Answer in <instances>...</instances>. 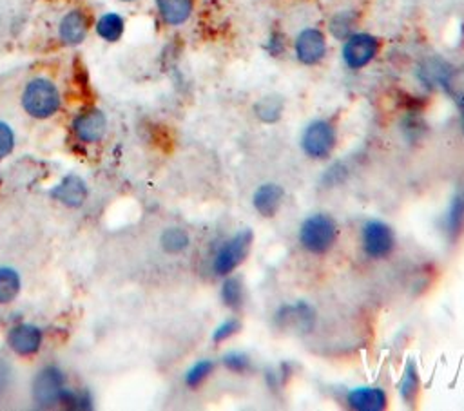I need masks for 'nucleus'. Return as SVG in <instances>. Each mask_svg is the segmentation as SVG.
Listing matches in <instances>:
<instances>
[{"instance_id": "1", "label": "nucleus", "mask_w": 464, "mask_h": 411, "mask_svg": "<svg viewBox=\"0 0 464 411\" xmlns=\"http://www.w3.org/2000/svg\"><path fill=\"white\" fill-rule=\"evenodd\" d=\"M297 237L308 253L324 255L337 241V223L324 212L312 214L301 223Z\"/></svg>"}, {"instance_id": "2", "label": "nucleus", "mask_w": 464, "mask_h": 411, "mask_svg": "<svg viewBox=\"0 0 464 411\" xmlns=\"http://www.w3.org/2000/svg\"><path fill=\"white\" fill-rule=\"evenodd\" d=\"M60 91L51 80L33 78L25 83L22 92V107L29 116L36 119L51 118L60 109Z\"/></svg>"}, {"instance_id": "3", "label": "nucleus", "mask_w": 464, "mask_h": 411, "mask_svg": "<svg viewBox=\"0 0 464 411\" xmlns=\"http://www.w3.org/2000/svg\"><path fill=\"white\" fill-rule=\"evenodd\" d=\"M254 243V234L250 228L237 230L230 239H227L216 252L212 259V270L219 277L230 275L243 261L248 257Z\"/></svg>"}, {"instance_id": "4", "label": "nucleus", "mask_w": 464, "mask_h": 411, "mask_svg": "<svg viewBox=\"0 0 464 411\" xmlns=\"http://www.w3.org/2000/svg\"><path fill=\"white\" fill-rule=\"evenodd\" d=\"M337 143V130L328 119L310 121L301 134V148L312 159H326Z\"/></svg>"}, {"instance_id": "5", "label": "nucleus", "mask_w": 464, "mask_h": 411, "mask_svg": "<svg viewBox=\"0 0 464 411\" xmlns=\"http://www.w3.org/2000/svg\"><path fill=\"white\" fill-rule=\"evenodd\" d=\"M361 246L368 259H386L395 248V234L388 223L381 219H368L362 225Z\"/></svg>"}, {"instance_id": "6", "label": "nucleus", "mask_w": 464, "mask_h": 411, "mask_svg": "<svg viewBox=\"0 0 464 411\" xmlns=\"http://www.w3.org/2000/svg\"><path fill=\"white\" fill-rule=\"evenodd\" d=\"M379 53V40L370 33H352L341 49L343 62L348 69L359 71L366 67Z\"/></svg>"}, {"instance_id": "7", "label": "nucleus", "mask_w": 464, "mask_h": 411, "mask_svg": "<svg viewBox=\"0 0 464 411\" xmlns=\"http://www.w3.org/2000/svg\"><path fill=\"white\" fill-rule=\"evenodd\" d=\"M63 389V375L56 366H45L33 380V398L44 407L58 404Z\"/></svg>"}, {"instance_id": "8", "label": "nucleus", "mask_w": 464, "mask_h": 411, "mask_svg": "<svg viewBox=\"0 0 464 411\" xmlns=\"http://www.w3.org/2000/svg\"><path fill=\"white\" fill-rule=\"evenodd\" d=\"M326 36L317 27H304L294 42L295 58L303 65H317L326 56Z\"/></svg>"}, {"instance_id": "9", "label": "nucleus", "mask_w": 464, "mask_h": 411, "mask_svg": "<svg viewBox=\"0 0 464 411\" xmlns=\"http://www.w3.org/2000/svg\"><path fill=\"white\" fill-rule=\"evenodd\" d=\"M72 130L83 143L100 141L107 130V118L100 109H87L74 118Z\"/></svg>"}, {"instance_id": "10", "label": "nucleus", "mask_w": 464, "mask_h": 411, "mask_svg": "<svg viewBox=\"0 0 464 411\" xmlns=\"http://www.w3.org/2000/svg\"><path fill=\"white\" fill-rule=\"evenodd\" d=\"M346 404L355 411H382L388 406V395L379 386H357L346 393Z\"/></svg>"}, {"instance_id": "11", "label": "nucleus", "mask_w": 464, "mask_h": 411, "mask_svg": "<svg viewBox=\"0 0 464 411\" xmlns=\"http://www.w3.org/2000/svg\"><path fill=\"white\" fill-rule=\"evenodd\" d=\"M89 31V16L82 9H71L63 14L58 25L60 40L65 45H78L85 40Z\"/></svg>"}, {"instance_id": "12", "label": "nucleus", "mask_w": 464, "mask_h": 411, "mask_svg": "<svg viewBox=\"0 0 464 411\" xmlns=\"http://www.w3.org/2000/svg\"><path fill=\"white\" fill-rule=\"evenodd\" d=\"M283 199H285V190L281 185L263 183L256 188L252 196V205L259 215L274 217L283 206Z\"/></svg>"}, {"instance_id": "13", "label": "nucleus", "mask_w": 464, "mask_h": 411, "mask_svg": "<svg viewBox=\"0 0 464 411\" xmlns=\"http://www.w3.org/2000/svg\"><path fill=\"white\" fill-rule=\"evenodd\" d=\"M314 308L303 301L295 304L281 306L276 313V322L281 324V328H292V330H310L314 326Z\"/></svg>"}, {"instance_id": "14", "label": "nucleus", "mask_w": 464, "mask_h": 411, "mask_svg": "<svg viewBox=\"0 0 464 411\" xmlns=\"http://www.w3.org/2000/svg\"><path fill=\"white\" fill-rule=\"evenodd\" d=\"M7 344L13 351L20 355H33L40 349L42 331L33 324H18L11 328L7 335Z\"/></svg>"}, {"instance_id": "15", "label": "nucleus", "mask_w": 464, "mask_h": 411, "mask_svg": "<svg viewBox=\"0 0 464 411\" xmlns=\"http://www.w3.org/2000/svg\"><path fill=\"white\" fill-rule=\"evenodd\" d=\"M51 196L63 203L65 206H80L87 197V186L78 176H65L56 186H53Z\"/></svg>"}, {"instance_id": "16", "label": "nucleus", "mask_w": 464, "mask_h": 411, "mask_svg": "<svg viewBox=\"0 0 464 411\" xmlns=\"http://www.w3.org/2000/svg\"><path fill=\"white\" fill-rule=\"evenodd\" d=\"M156 9L167 25H181L190 18L194 0H156Z\"/></svg>"}, {"instance_id": "17", "label": "nucleus", "mask_w": 464, "mask_h": 411, "mask_svg": "<svg viewBox=\"0 0 464 411\" xmlns=\"http://www.w3.org/2000/svg\"><path fill=\"white\" fill-rule=\"evenodd\" d=\"M444 232L450 241L459 239V235L464 232V188L455 192L446 217H444Z\"/></svg>"}, {"instance_id": "18", "label": "nucleus", "mask_w": 464, "mask_h": 411, "mask_svg": "<svg viewBox=\"0 0 464 411\" xmlns=\"http://www.w3.org/2000/svg\"><path fill=\"white\" fill-rule=\"evenodd\" d=\"M397 387H399L401 400L406 406H413L417 402V397L420 391V375H419V369H417V364L413 358H408Z\"/></svg>"}, {"instance_id": "19", "label": "nucleus", "mask_w": 464, "mask_h": 411, "mask_svg": "<svg viewBox=\"0 0 464 411\" xmlns=\"http://www.w3.org/2000/svg\"><path fill=\"white\" fill-rule=\"evenodd\" d=\"M451 71V65L440 58H428L420 63L417 76L426 87H435V85H444L448 74Z\"/></svg>"}, {"instance_id": "20", "label": "nucleus", "mask_w": 464, "mask_h": 411, "mask_svg": "<svg viewBox=\"0 0 464 411\" xmlns=\"http://www.w3.org/2000/svg\"><path fill=\"white\" fill-rule=\"evenodd\" d=\"M125 22L118 13H105L96 22V34L105 42H118L123 34Z\"/></svg>"}, {"instance_id": "21", "label": "nucleus", "mask_w": 464, "mask_h": 411, "mask_svg": "<svg viewBox=\"0 0 464 411\" xmlns=\"http://www.w3.org/2000/svg\"><path fill=\"white\" fill-rule=\"evenodd\" d=\"M283 109H285L283 100L279 96H276V94L265 96V98L257 100L256 105H254L256 116L261 121H265V123H276L281 118V114H283Z\"/></svg>"}, {"instance_id": "22", "label": "nucleus", "mask_w": 464, "mask_h": 411, "mask_svg": "<svg viewBox=\"0 0 464 411\" xmlns=\"http://www.w3.org/2000/svg\"><path fill=\"white\" fill-rule=\"evenodd\" d=\"M357 16L353 11H339L328 22V31L335 40H346L352 33H355Z\"/></svg>"}, {"instance_id": "23", "label": "nucleus", "mask_w": 464, "mask_h": 411, "mask_svg": "<svg viewBox=\"0 0 464 411\" xmlns=\"http://www.w3.org/2000/svg\"><path fill=\"white\" fill-rule=\"evenodd\" d=\"M243 299H245V290H243L241 279L227 275L223 284H221V301H223V304L230 310H237V308L243 306Z\"/></svg>"}, {"instance_id": "24", "label": "nucleus", "mask_w": 464, "mask_h": 411, "mask_svg": "<svg viewBox=\"0 0 464 411\" xmlns=\"http://www.w3.org/2000/svg\"><path fill=\"white\" fill-rule=\"evenodd\" d=\"M161 248L169 253H179L188 248L190 237L183 228H167L160 237Z\"/></svg>"}, {"instance_id": "25", "label": "nucleus", "mask_w": 464, "mask_h": 411, "mask_svg": "<svg viewBox=\"0 0 464 411\" xmlns=\"http://www.w3.org/2000/svg\"><path fill=\"white\" fill-rule=\"evenodd\" d=\"M442 89L464 109V63L459 67H451Z\"/></svg>"}, {"instance_id": "26", "label": "nucleus", "mask_w": 464, "mask_h": 411, "mask_svg": "<svg viewBox=\"0 0 464 411\" xmlns=\"http://www.w3.org/2000/svg\"><path fill=\"white\" fill-rule=\"evenodd\" d=\"M20 292V277L11 268H0V304L11 302Z\"/></svg>"}, {"instance_id": "27", "label": "nucleus", "mask_w": 464, "mask_h": 411, "mask_svg": "<svg viewBox=\"0 0 464 411\" xmlns=\"http://www.w3.org/2000/svg\"><path fill=\"white\" fill-rule=\"evenodd\" d=\"M212 371H214V360L201 358V360H198L196 364H192L190 369L187 371V375H185V384L194 389V387L201 386V384L212 375Z\"/></svg>"}, {"instance_id": "28", "label": "nucleus", "mask_w": 464, "mask_h": 411, "mask_svg": "<svg viewBox=\"0 0 464 411\" xmlns=\"http://www.w3.org/2000/svg\"><path fill=\"white\" fill-rule=\"evenodd\" d=\"M58 404H62V406H65L69 409H91L92 398H91L87 389H80V387H76V389H63Z\"/></svg>"}, {"instance_id": "29", "label": "nucleus", "mask_w": 464, "mask_h": 411, "mask_svg": "<svg viewBox=\"0 0 464 411\" xmlns=\"http://www.w3.org/2000/svg\"><path fill=\"white\" fill-rule=\"evenodd\" d=\"M223 366L236 375H245L252 369V360L245 351H228L223 355Z\"/></svg>"}, {"instance_id": "30", "label": "nucleus", "mask_w": 464, "mask_h": 411, "mask_svg": "<svg viewBox=\"0 0 464 411\" xmlns=\"http://www.w3.org/2000/svg\"><path fill=\"white\" fill-rule=\"evenodd\" d=\"M239 330H241V320L236 319V317H230V319L223 320V322L212 331V342H214V344H221V342L228 340L230 337H234Z\"/></svg>"}, {"instance_id": "31", "label": "nucleus", "mask_w": 464, "mask_h": 411, "mask_svg": "<svg viewBox=\"0 0 464 411\" xmlns=\"http://www.w3.org/2000/svg\"><path fill=\"white\" fill-rule=\"evenodd\" d=\"M14 147V134H13V129L0 121V159H4Z\"/></svg>"}, {"instance_id": "32", "label": "nucleus", "mask_w": 464, "mask_h": 411, "mask_svg": "<svg viewBox=\"0 0 464 411\" xmlns=\"http://www.w3.org/2000/svg\"><path fill=\"white\" fill-rule=\"evenodd\" d=\"M268 53L272 56H279L281 53H285V36L279 34V33H274L270 38H268V45H266Z\"/></svg>"}, {"instance_id": "33", "label": "nucleus", "mask_w": 464, "mask_h": 411, "mask_svg": "<svg viewBox=\"0 0 464 411\" xmlns=\"http://www.w3.org/2000/svg\"><path fill=\"white\" fill-rule=\"evenodd\" d=\"M460 129H462V134H464V114H462V119H460Z\"/></svg>"}, {"instance_id": "34", "label": "nucleus", "mask_w": 464, "mask_h": 411, "mask_svg": "<svg viewBox=\"0 0 464 411\" xmlns=\"http://www.w3.org/2000/svg\"><path fill=\"white\" fill-rule=\"evenodd\" d=\"M121 2H134V0H121Z\"/></svg>"}]
</instances>
